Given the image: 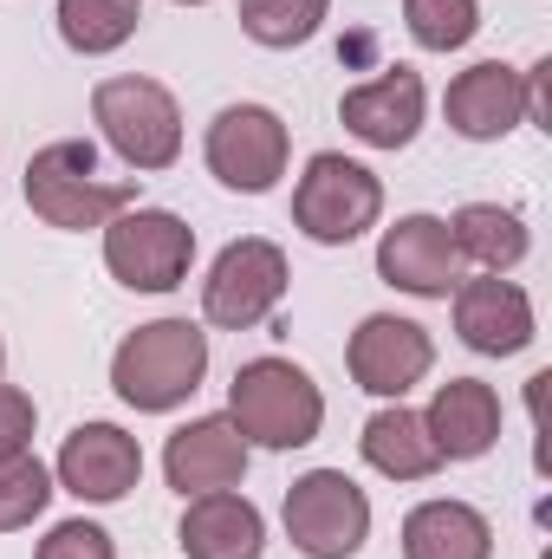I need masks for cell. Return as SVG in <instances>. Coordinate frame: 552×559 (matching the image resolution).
I'll use <instances>...</instances> for the list:
<instances>
[{
    "label": "cell",
    "instance_id": "cell-2",
    "mask_svg": "<svg viewBox=\"0 0 552 559\" xmlns=\"http://www.w3.org/2000/svg\"><path fill=\"white\" fill-rule=\"evenodd\" d=\"M26 209L46 228H105L111 215L137 209V182H111L98 176V143L59 138L26 156Z\"/></svg>",
    "mask_w": 552,
    "mask_h": 559
},
{
    "label": "cell",
    "instance_id": "cell-3",
    "mask_svg": "<svg viewBox=\"0 0 552 559\" xmlns=\"http://www.w3.org/2000/svg\"><path fill=\"white\" fill-rule=\"evenodd\" d=\"M228 423L261 449H305L325 423V397L292 358H248L228 384Z\"/></svg>",
    "mask_w": 552,
    "mask_h": 559
},
{
    "label": "cell",
    "instance_id": "cell-10",
    "mask_svg": "<svg viewBox=\"0 0 552 559\" xmlns=\"http://www.w3.org/2000/svg\"><path fill=\"white\" fill-rule=\"evenodd\" d=\"M351 378H358V391H371V397H404L410 384L429 378V365H435V338L416 325V319H397V312H371L358 332H351Z\"/></svg>",
    "mask_w": 552,
    "mask_h": 559
},
{
    "label": "cell",
    "instance_id": "cell-21",
    "mask_svg": "<svg viewBox=\"0 0 552 559\" xmlns=\"http://www.w3.org/2000/svg\"><path fill=\"white\" fill-rule=\"evenodd\" d=\"M448 241H455V254L475 261L481 274H507V267L527 261V222H520L514 209H501V202H468V209H455Z\"/></svg>",
    "mask_w": 552,
    "mask_h": 559
},
{
    "label": "cell",
    "instance_id": "cell-14",
    "mask_svg": "<svg viewBox=\"0 0 552 559\" xmlns=\"http://www.w3.org/2000/svg\"><path fill=\"white\" fill-rule=\"evenodd\" d=\"M248 449H254V442H248L228 417H195L169 436L163 475H169V488H176L182 501H189V495H215V488H235V481L248 475Z\"/></svg>",
    "mask_w": 552,
    "mask_h": 559
},
{
    "label": "cell",
    "instance_id": "cell-12",
    "mask_svg": "<svg viewBox=\"0 0 552 559\" xmlns=\"http://www.w3.org/2000/svg\"><path fill=\"white\" fill-rule=\"evenodd\" d=\"M377 274L391 280L397 293L448 299L455 280H461V254H455V241H448V222H442V215H404L397 228H384V241H377Z\"/></svg>",
    "mask_w": 552,
    "mask_h": 559
},
{
    "label": "cell",
    "instance_id": "cell-1",
    "mask_svg": "<svg viewBox=\"0 0 552 559\" xmlns=\"http://www.w3.org/2000/svg\"><path fill=\"white\" fill-rule=\"evenodd\" d=\"M202 378H208V332L189 319H149L111 358V391L149 417L189 404L202 391Z\"/></svg>",
    "mask_w": 552,
    "mask_h": 559
},
{
    "label": "cell",
    "instance_id": "cell-11",
    "mask_svg": "<svg viewBox=\"0 0 552 559\" xmlns=\"http://www.w3.org/2000/svg\"><path fill=\"white\" fill-rule=\"evenodd\" d=\"M52 475H59L65 495H79L92 508H111V501H124L143 481V449H137V436H124L118 423H79L65 436Z\"/></svg>",
    "mask_w": 552,
    "mask_h": 559
},
{
    "label": "cell",
    "instance_id": "cell-5",
    "mask_svg": "<svg viewBox=\"0 0 552 559\" xmlns=\"http://www.w3.org/2000/svg\"><path fill=\"white\" fill-rule=\"evenodd\" d=\"M92 118L131 169H169L182 156V111H176L169 85H156V79H137V72L105 79L92 92Z\"/></svg>",
    "mask_w": 552,
    "mask_h": 559
},
{
    "label": "cell",
    "instance_id": "cell-28",
    "mask_svg": "<svg viewBox=\"0 0 552 559\" xmlns=\"http://www.w3.org/2000/svg\"><path fill=\"white\" fill-rule=\"evenodd\" d=\"M547 85H552V59H540V66L527 72V118H533L540 131H552V105H547Z\"/></svg>",
    "mask_w": 552,
    "mask_h": 559
},
{
    "label": "cell",
    "instance_id": "cell-22",
    "mask_svg": "<svg viewBox=\"0 0 552 559\" xmlns=\"http://www.w3.org/2000/svg\"><path fill=\"white\" fill-rule=\"evenodd\" d=\"M143 20V0H59V39L85 59L118 52Z\"/></svg>",
    "mask_w": 552,
    "mask_h": 559
},
{
    "label": "cell",
    "instance_id": "cell-4",
    "mask_svg": "<svg viewBox=\"0 0 552 559\" xmlns=\"http://www.w3.org/2000/svg\"><path fill=\"white\" fill-rule=\"evenodd\" d=\"M377 215H384V182H377L364 163H351V156H338V150H319V156L305 163V176H299V189H292V222L305 228V241L345 248V241H358L364 228H377Z\"/></svg>",
    "mask_w": 552,
    "mask_h": 559
},
{
    "label": "cell",
    "instance_id": "cell-13",
    "mask_svg": "<svg viewBox=\"0 0 552 559\" xmlns=\"http://www.w3.org/2000/svg\"><path fill=\"white\" fill-rule=\"evenodd\" d=\"M455 332L481 358H514L533 345V299L501 274L455 280Z\"/></svg>",
    "mask_w": 552,
    "mask_h": 559
},
{
    "label": "cell",
    "instance_id": "cell-20",
    "mask_svg": "<svg viewBox=\"0 0 552 559\" xmlns=\"http://www.w3.org/2000/svg\"><path fill=\"white\" fill-rule=\"evenodd\" d=\"M358 449H364V462H371L377 475H391V481H422V475L442 468V449H435L429 423L416 417V411H404V404H391V411H377V417L364 423Z\"/></svg>",
    "mask_w": 552,
    "mask_h": 559
},
{
    "label": "cell",
    "instance_id": "cell-17",
    "mask_svg": "<svg viewBox=\"0 0 552 559\" xmlns=\"http://www.w3.org/2000/svg\"><path fill=\"white\" fill-rule=\"evenodd\" d=\"M176 547L189 559H261L267 521H261V508H254L248 495H235V488L189 495L182 527H176Z\"/></svg>",
    "mask_w": 552,
    "mask_h": 559
},
{
    "label": "cell",
    "instance_id": "cell-19",
    "mask_svg": "<svg viewBox=\"0 0 552 559\" xmlns=\"http://www.w3.org/2000/svg\"><path fill=\"white\" fill-rule=\"evenodd\" d=\"M404 559H494V527L468 501H422L404 521Z\"/></svg>",
    "mask_w": 552,
    "mask_h": 559
},
{
    "label": "cell",
    "instance_id": "cell-26",
    "mask_svg": "<svg viewBox=\"0 0 552 559\" xmlns=\"http://www.w3.org/2000/svg\"><path fill=\"white\" fill-rule=\"evenodd\" d=\"M33 559H118V547H111V534H105L98 521H59V527L39 540Z\"/></svg>",
    "mask_w": 552,
    "mask_h": 559
},
{
    "label": "cell",
    "instance_id": "cell-7",
    "mask_svg": "<svg viewBox=\"0 0 552 559\" xmlns=\"http://www.w3.org/2000/svg\"><path fill=\"white\" fill-rule=\"evenodd\" d=\"M195 261V228L169 209H124L105 222V267L131 293H169Z\"/></svg>",
    "mask_w": 552,
    "mask_h": 559
},
{
    "label": "cell",
    "instance_id": "cell-27",
    "mask_svg": "<svg viewBox=\"0 0 552 559\" xmlns=\"http://www.w3.org/2000/svg\"><path fill=\"white\" fill-rule=\"evenodd\" d=\"M33 423H39L33 397L13 391V384H0V449H26L33 442Z\"/></svg>",
    "mask_w": 552,
    "mask_h": 559
},
{
    "label": "cell",
    "instance_id": "cell-15",
    "mask_svg": "<svg viewBox=\"0 0 552 559\" xmlns=\"http://www.w3.org/2000/svg\"><path fill=\"white\" fill-rule=\"evenodd\" d=\"M442 111H448V131L468 138V143L507 138V131L527 118V72H514V66H501V59H481V66L455 72Z\"/></svg>",
    "mask_w": 552,
    "mask_h": 559
},
{
    "label": "cell",
    "instance_id": "cell-18",
    "mask_svg": "<svg viewBox=\"0 0 552 559\" xmlns=\"http://www.w3.org/2000/svg\"><path fill=\"white\" fill-rule=\"evenodd\" d=\"M422 423H429L442 462H475V455H488V449L501 442V397H494V384H481V378H448V384L429 397Z\"/></svg>",
    "mask_w": 552,
    "mask_h": 559
},
{
    "label": "cell",
    "instance_id": "cell-29",
    "mask_svg": "<svg viewBox=\"0 0 552 559\" xmlns=\"http://www.w3.org/2000/svg\"><path fill=\"white\" fill-rule=\"evenodd\" d=\"M0 371H7V345H0Z\"/></svg>",
    "mask_w": 552,
    "mask_h": 559
},
{
    "label": "cell",
    "instance_id": "cell-9",
    "mask_svg": "<svg viewBox=\"0 0 552 559\" xmlns=\"http://www.w3.org/2000/svg\"><path fill=\"white\" fill-rule=\"evenodd\" d=\"M208 169L241 195H267L286 176V124L267 105H228L208 124Z\"/></svg>",
    "mask_w": 552,
    "mask_h": 559
},
{
    "label": "cell",
    "instance_id": "cell-16",
    "mask_svg": "<svg viewBox=\"0 0 552 559\" xmlns=\"http://www.w3.org/2000/svg\"><path fill=\"white\" fill-rule=\"evenodd\" d=\"M338 118L371 150H404L422 131V79L410 66H384L377 79H364V85H351L338 98Z\"/></svg>",
    "mask_w": 552,
    "mask_h": 559
},
{
    "label": "cell",
    "instance_id": "cell-6",
    "mask_svg": "<svg viewBox=\"0 0 552 559\" xmlns=\"http://www.w3.org/2000/svg\"><path fill=\"white\" fill-rule=\"evenodd\" d=\"M286 540L305 559H351L371 540V501L345 468H312L286 488Z\"/></svg>",
    "mask_w": 552,
    "mask_h": 559
},
{
    "label": "cell",
    "instance_id": "cell-30",
    "mask_svg": "<svg viewBox=\"0 0 552 559\" xmlns=\"http://www.w3.org/2000/svg\"><path fill=\"white\" fill-rule=\"evenodd\" d=\"M176 7H202V0H176Z\"/></svg>",
    "mask_w": 552,
    "mask_h": 559
},
{
    "label": "cell",
    "instance_id": "cell-23",
    "mask_svg": "<svg viewBox=\"0 0 552 559\" xmlns=\"http://www.w3.org/2000/svg\"><path fill=\"white\" fill-rule=\"evenodd\" d=\"M46 501H52V468L33 449H0V534L33 527Z\"/></svg>",
    "mask_w": 552,
    "mask_h": 559
},
{
    "label": "cell",
    "instance_id": "cell-24",
    "mask_svg": "<svg viewBox=\"0 0 552 559\" xmlns=\"http://www.w3.org/2000/svg\"><path fill=\"white\" fill-rule=\"evenodd\" d=\"M325 7H332V0H241V33H248L254 46L292 52V46H305V39L325 26Z\"/></svg>",
    "mask_w": 552,
    "mask_h": 559
},
{
    "label": "cell",
    "instance_id": "cell-8",
    "mask_svg": "<svg viewBox=\"0 0 552 559\" xmlns=\"http://www.w3.org/2000/svg\"><path fill=\"white\" fill-rule=\"evenodd\" d=\"M279 299H286V254H279L274 241H261V235L228 241V248L215 254L208 280H202V312H208V325H221V332L261 325Z\"/></svg>",
    "mask_w": 552,
    "mask_h": 559
},
{
    "label": "cell",
    "instance_id": "cell-25",
    "mask_svg": "<svg viewBox=\"0 0 552 559\" xmlns=\"http://www.w3.org/2000/svg\"><path fill=\"white\" fill-rule=\"evenodd\" d=\"M404 26L422 52H455L481 33V7L475 0H404Z\"/></svg>",
    "mask_w": 552,
    "mask_h": 559
}]
</instances>
